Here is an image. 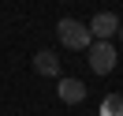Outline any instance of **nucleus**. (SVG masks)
<instances>
[{"label":"nucleus","mask_w":123,"mask_h":116,"mask_svg":"<svg viewBox=\"0 0 123 116\" xmlns=\"http://www.w3.org/2000/svg\"><path fill=\"white\" fill-rule=\"evenodd\" d=\"M56 38L63 41L67 49H90V26H82L78 19H60L56 23Z\"/></svg>","instance_id":"f257e3e1"},{"label":"nucleus","mask_w":123,"mask_h":116,"mask_svg":"<svg viewBox=\"0 0 123 116\" xmlns=\"http://www.w3.org/2000/svg\"><path fill=\"white\" fill-rule=\"evenodd\" d=\"M86 53H90V68L97 71V75H112L116 64H119L112 41H90V49H86Z\"/></svg>","instance_id":"f03ea898"},{"label":"nucleus","mask_w":123,"mask_h":116,"mask_svg":"<svg viewBox=\"0 0 123 116\" xmlns=\"http://www.w3.org/2000/svg\"><path fill=\"white\" fill-rule=\"evenodd\" d=\"M86 26H90V38H93V41H112L116 30H119V15H112V11H97Z\"/></svg>","instance_id":"7ed1b4c3"},{"label":"nucleus","mask_w":123,"mask_h":116,"mask_svg":"<svg viewBox=\"0 0 123 116\" xmlns=\"http://www.w3.org/2000/svg\"><path fill=\"white\" fill-rule=\"evenodd\" d=\"M60 101H67V105H78V101L86 97V86L78 82V79H60Z\"/></svg>","instance_id":"20e7f679"},{"label":"nucleus","mask_w":123,"mask_h":116,"mask_svg":"<svg viewBox=\"0 0 123 116\" xmlns=\"http://www.w3.org/2000/svg\"><path fill=\"white\" fill-rule=\"evenodd\" d=\"M34 71H37V75H60V56L49 53V49H41V53L34 56Z\"/></svg>","instance_id":"39448f33"},{"label":"nucleus","mask_w":123,"mask_h":116,"mask_svg":"<svg viewBox=\"0 0 123 116\" xmlns=\"http://www.w3.org/2000/svg\"><path fill=\"white\" fill-rule=\"evenodd\" d=\"M101 116H123V97L119 94H108L101 101Z\"/></svg>","instance_id":"423d86ee"},{"label":"nucleus","mask_w":123,"mask_h":116,"mask_svg":"<svg viewBox=\"0 0 123 116\" xmlns=\"http://www.w3.org/2000/svg\"><path fill=\"white\" fill-rule=\"evenodd\" d=\"M116 38H119V41H123V23H119V30H116Z\"/></svg>","instance_id":"0eeeda50"}]
</instances>
